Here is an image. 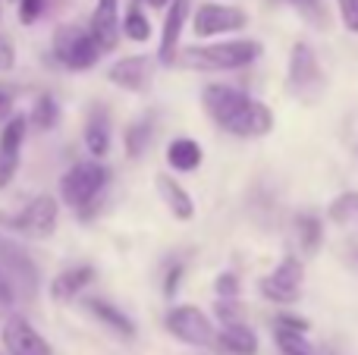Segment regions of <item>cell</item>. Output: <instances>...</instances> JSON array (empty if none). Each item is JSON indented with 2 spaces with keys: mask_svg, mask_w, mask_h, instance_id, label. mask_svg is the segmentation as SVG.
Instances as JSON below:
<instances>
[{
  "mask_svg": "<svg viewBox=\"0 0 358 355\" xmlns=\"http://www.w3.org/2000/svg\"><path fill=\"white\" fill-rule=\"evenodd\" d=\"M264 54L261 41L252 38H236V41H214V44H195L185 48L182 57H176L185 69L195 73H229V69H242L255 63Z\"/></svg>",
  "mask_w": 358,
  "mask_h": 355,
  "instance_id": "obj_1",
  "label": "cell"
},
{
  "mask_svg": "<svg viewBox=\"0 0 358 355\" xmlns=\"http://www.w3.org/2000/svg\"><path fill=\"white\" fill-rule=\"evenodd\" d=\"M107 167L101 161H79L60 176V198L66 208L79 211V217H88V208L101 201V192L107 189Z\"/></svg>",
  "mask_w": 358,
  "mask_h": 355,
  "instance_id": "obj_2",
  "label": "cell"
},
{
  "mask_svg": "<svg viewBox=\"0 0 358 355\" xmlns=\"http://www.w3.org/2000/svg\"><path fill=\"white\" fill-rule=\"evenodd\" d=\"M286 92L302 104H317L327 92V73H324L317 54L305 41H296L289 50V66H286Z\"/></svg>",
  "mask_w": 358,
  "mask_h": 355,
  "instance_id": "obj_3",
  "label": "cell"
},
{
  "mask_svg": "<svg viewBox=\"0 0 358 355\" xmlns=\"http://www.w3.org/2000/svg\"><path fill=\"white\" fill-rule=\"evenodd\" d=\"M101 54H104V48L98 44V38L92 35L88 29H82V25H60V29L54 31V57L60 66L73 69V73H85V69H92L94 63L101 60Z\"/></svg>",
  "mask_w": 358,
  "mask_h": 355,
  "instance_id": "obj_4",
  "label": "cell"
},
{
  "mask_svg": "<svg viewBox=\"0 0 358 355\" xmlns=\"http://www.w3.org/2000/svg\"><path fill=\"white\" fill-rule=\"evenodd\" d=\"M57 217H60V205L54 195H35L22 211L3 214L0 211V226L13 233H22L29 239H50L57 230Z\"/></svg>",
  "mask_w": 358,
  "mask_h": 355,
  "instance_id": "obj_5",
  "label": "cell"
},
{
  "mask_svg": "<svg viewBox=\"0 0 358 355\" xmlns=\"http://www.w3.org/2000/svg\"><path fill=\"white\" fill-rule=\"evenodd\" d=\"M170 337L179 340L185 346H195V349H208V346L217 343V331L210 324V318L201 312L198 305H176L167 312L164 318Z\"/></svg>",
  "mask_w": 358,
  "mask_h": 355,
  "instance_id": "obj_6",
  "label": "cell"
},
{
  "mask_svg": "<svg viewBox=\"0 0 358 355\" xmlns=\"http://www.w3.org/2000/svg\"><path fill=\"white\" fill-rule=\"evenodd\" d=\"M302 280H305V264L296 255H286L271 274L261 277L258 289L273 305H296L299 296H302Z\"/></svg>",
  "mask_w": 358,
  "mask_h": 355,
  "instance_id": "obj_7",
  "label": "cell"
},
{
  "mask_svg": "<svg viewBox=\"0 0 358 355\" xmlns=\"http://www.w3.org/2000/svg\"><path fill=\"white\" fill-rule=\"evenodd\" d=\"M25 136H29V119H25V113H13L6 123H0V192L10 189V182L16 180Z\"/></svg>",
  "mask_w": 358,
  "mask_h": 355,
  "instance_id": "obj_8",
  "label": "cell"
},
{
  "mask_svg": "<svg viewBox=\"0 0 358 355\" xmlns=\"http://www.w3.org/2000/svg\"><path fill=\"white\" fill-rule=\"evenodd\" d=\"M248 25V13L239 6L229 3H201L192 16V31L198 38H217V35H229Z\"/></svg>",
  "mask_w": 358,
  "mask_h": 355,
  "instance_id": "obj_9",
  "label": "cell"
},
{
  "mask_svg": "<svg viewBox=\"0 0 358 355\" xmlns=\"http://www.w3.org/2000/svg\"><path fill=\"white\" fill-rule=\"evenodd\" d=\"M245 104H248V94L242 92V88L220 85V82L201 88V107H204V113H208V117L214 119L220 129H227L229 119H233Z\"/></svg>",
  "mask_w": 358,
  "mask_h": 355,
  "instance_id": "obj_10",
  "label": "cell"
},
{
  "mask_svg": "<svg viewBox=\"0 0 358 355\" xmlns=\"http://www.w3.org/2000/svg\"><path fill=\"white\" fill-rule=\"evenodd\" d=\"M3 346L10 355H54L50 343L31 327L29 318H22V314H10V318H6Z\"/></svg>",
  "mask_w": 358,
  "mask_h": 355,
  "instance_id": "obj_11",
  "label": "cell"
},
{
  "mask_svg": "<svg viewBox=\"0 0 358 355\" xmlns=\"http://www.w3.org/2000/svg\"><path fill=\"white\" fill-rule=\"evenodd\" d=\"M189 13H192V0H170L167 13H164V29H161V57L164 66H173L179 57V41H182V31L189 25Z\"/></svg>",
  "mask_w": 358,
  "mask_h": 355,
  "instance_id": "obj_12",
  "label": "cell"
},
{
  "mask_svg": "<svg viewBox=\"0 0 358 355\" xmlns=\"http://www.w3.org/2000/svg\"><path fill=\"white\" fill-rule=\"evenodd\" d=\"M273 123H277V119H273L271 107L255 101V98H248V104L229 119L227 132L229 136H239V138H264L273 132Z\"/></svg>",
  "mask_w": 358,
  "mask_h": 355,
  "instance_id": "obj_13",
  "label": "cell"
},
{
  "mask_svg": "<svg viewBox=\"0 0 358 355\" xmlns=\"http://www.w3.org/2000/svg\"><path fill=\"white\" fill-rule=\"evenodd\" d=\"M107 79L113 82L117 88H123V92H148L151 85V60L148 57H123V60H117L110 66V73H107Z\"/></svg>",
  "mask_w": 358,
  "mask_h": 355,
  "instance_id": "obj_14",
  "label": "cell"
},
{
  "mask_svg": "<svg viewBox=\"0 0 358 355\" xmlns=\"http://www.w3.org/2000/svg\"><path fill=\"white\" fill-rule=\"evenodd\" d=\"M88 31L98 38V44L104 50L117 48L120 38V0H98L92 13V22H88Z\"/></svg>",
  "mask_w": 358,
  "mask_h": 355,
  "instance_id": "obj_15",
  "label": "cell"
},
{
  "mask_svg": "<svg viewBox=\"0 0 358 355\" xmlns=\"http://www.w3.org/2000/svg\"><path fill=\"white\" fill-rule=\"evenodd\" d=\"M85 148L94 161H104L110 151V113L104 104H94L85 119Z\"/></svg>",
  "mask_w": 358,
  "mask_h": 355,
  "instance_id": "obj_16",
  "label": "cell"
},
{
  "mask_svg": "<svg viewBox=\"0 0 358 355\" xmlns=\"http://www.w3.org/2000/svg\"><path fill=\"white\" fill-rule=\"evenodd\" d=\"M155 189L164 198V205L170 208L176 220H192L195 217V198L189 195V189L179 186V180H173L170 173H157L155 176Z\"/></svg>",
  "mask_w": 358,
  "mask_h": 355,
  "instance_id": "obj_17",
  "label": "cell"
},
{
  "mask_svg": "<svg viewBox=\"0 0 358 355\" xmlns=\"http://www.w3.org/2000/svg\"><path fill=\"white\" fill-rule=\"evenodd\" d=\"M0 268H3L6 274H13L16 280H22L25 287H29V293L38 287V268L31 264V258L6 236H0Z\"/></svg>",
  "mask_w": 358,
  "mask_h": 355,
  "instance_id": "obj_18",
  "label": "cell"
},
{
  "mask_svg": "<svg viewBox=\"0 0 358 355\" xmlns=\"http://www.w3.org/2000/svg\"><path fill=\"white\" fill-rule=\"evenodd\" d=\"M92 280H94L92 264H73V268L60 270V274L50 280V299L54 302H73Z\"/></svg>",
  "mask_w": 358,
  "mask_h": 355,
  "instance_id": "obj_19",
  "label": "cell"
},
{
  "mask_svg": "<svg viewBox=\"0 0 358 355\" xmlns=\"http://www.w3.org/2000/svg\"><path fill=\"white\" fill-rule=\"evenodd\" d=\"M82 305H85V312L92 314V318H98L107 331L117 333L120 340H136V324H132L129 314L120 312L117 305H110V302H104V299H85Z\"/></svg>",
  "mask_w": 358,
  "mask_h": 355,
  "instance_id": "obj_20",
  "label": "cell"
},
{
  "mask_svg": "<svg viewBox=\"0 0 358 355\" xmlns=\"http://www.w3.org/2000/svg\"><path fill=\"white\" fill-rule=\"evenodd\" d=\"M217 343L223 346L229 355H258V337L245 321H236V324H223L217 331Z\"/></svg>",
  "mask_w": 358,
  "mask_h": 355,
  "instance_id": "obj_21",
  "label": "cell"
},
{
  "mask_svg": "<svg viewBox=\"0 0 358 355\" xmlns=\"http://www.w3.org/2000/svg\"><path fill=\"white\" fill-rule=\"evenodd\" d=\"M204 161V151L201 145L195 142V138L189 136H179L173 138V142L167 145V164L173 170H179V173H192V170H198Z\"/></svg>",
  "mask_w": 358,
  "mask_h": 355,
  "instance_id": "obj_22",
  "label": "cell"
},
{
  "mask_svg": "<svg viewBox=\"0 0 358 355\" xmlns=\"http://www.w3.org/2000/svg\"><path fill=\"white\" fill-rule=\"evenodd\" d=\"M296 233H299V245H302L305 255H317L324 245V224L317 214L302 211L296 217Z\"/></svg>",
  "mask_w": 358,
  "mask_h": 355,
  "instance_id": "obj_23",
  "label": "cell"
},
{
  "mask_svg": "<svg viewBox=\"0 0 358 355\" xmlns=\"http://www.w3.org/2000/svg\"><path fill=\"white\" fill-rule=\"evenodd\" d=\"M151 138H155V113H145L136 123L126 129V154L129 157H142L148 151Z\"/></svg>",
  "mask_w": 358,
  "mask_h": 355,
  "instance_id": "obj_24",
  "label": "cell"
},
{
  "mask_svg": "<svg viewBox=\"0 0 358 355\" xmlns=\"http://www.w3.org/2000/svg\"><path fill=\"white\" fill-rule=\"evenodd\" d=\"M25 119H29V126H35V129L50 132L57 126V119H60V104H57V98L54 94H38Z\"/></svg>",
  "mask_w": 358,
  "mask_h": 355,
  "instance_id": "obj_25",
  "label": "cell"
},
{
  "mask_svg": "<svg viewBox=\"0 0 358 355\" xmlns=\"http://www.w3.org/2000/svg\"><path fill=\"white\" fill-rule=\"evenodd\" d=\"M273 340H277V346H280L283 355H315V346L305 340V333L289 331V327L273 324Z\"/></svg>",
  "mask_w": 358,
  "mask_h": 355,
  "instance_id": "obj_26",
  "label": "cell"
},
{
  "mask_svg": "<svg viewBox=\"0 0 358 355\" xmlns=\"http://www.w3.org/2000/svg\"><path fill=\"white\" fill-rule=\"evenodd\" d=\"M123 29H126V38H132V41H138V44L151 38V22H148V16H145V10H142L138 0H132V6L126 10Z\"/></svg>",
  "mask_w": 358,
  "mask_h": 355,
  "instance_id": "obj_27",
  "label": "cell"
},
{
  "mask_svg": "<svg viewBox=\"0 0 358 355\" xmlns=\"http://www.w3.org/2000/svg\"><path fill=\"white\" fill-rule=\"evenodd\" d=\"M330 220L334 224H352L358 220V192H343L330 201Z\"/></svg>",
  "mask_w": 358,
  "mask_h": 355,
  "instance_id": "obj_28",
  "label": "cell"
},
{
  "mask_svg": "<svg viewBox=\"0 0 358 355\" xmlns=\"http://www.w3.org/2000/svg\"><path fill=\"white\" fill-rule=\"evenodd\" d=\"M16 10H19V22L35 25L38 19L44 16V10H48V0H19Z\"/></svg>",
  "mask_w": 358,
  "mask_h": 355,
  "instance_id": "obj_29",
  "label": "cell"
},
{
  "mask_svg": "<svg viewBox=\"0 0 358 355\" xmlns=\"http://www.w3.org/2000/svg\"><path fill=\"white\" fill-rule=\"evenodd\" d=\"M182 274H185V261H170L167 270H164V296L173 299L179 283H182Z\"/></svg>",
  "mask_w": 358,
  "mask_h": 355,
  "instance_id": "obj_30",
  "label": "cell"
},
{
  "mask_svg": "<svg viewBox=\"0 0 358 355\" xmlns=\"http://www.w3.org/2000/svg\"><path fill=\"white\" fill-rule=\"evenodd\" d=\"M239 289H242V283H239V277L236 274H220L214 280V293L220 296V299H236Z\"/></svg>",
  "mask_w": 358,
  "mask_h": 355,
  "instance_id": "obj_31",
  "label": "cell"
},
{
  "mask_svg": "<svg viewBox=\"0 0 358 355\" xmlns=\"http://www.w3.org/2000/svg\"><path fill=\"white\" fill-rule=\"evenodd\" d=\"M217 318H220V324H236V321H242V305L236 299H220L217 302Z\"/></svg>",
  "mask_w": 358,
  "mask_h": 355,
  "instance_id": "obj_32",
  "label": "cell"
},
{
  "mask_svg": "<svg viewBox=\"0 0 358 355\" xmlns=\"http://www.w3.org/2000/svg\"><path fill=\"white\" fill-rule=\"evenodd\" d=\"M292 6H296L299 13H305V16L315 22L317 19V25H327V16H324V6H321V0H289Z\"/></svg>",
  "mask_w": 358,
  "mask_h": 355,
  "instance_id": "obj_33",
  "label": "cell"
},
{
  "mask_svg": "<svg viewBox=\"0 0 358 355\" xmlns=\"http://www.w3.org/2000/svg\"><path fill=\"white\" fill-rule=\"evenodd\" d=\"M340 3V16H343V25L349 31L358 35V0H336Z\"/></svg>",
  "mask_w": 358,
  "mask_h": 355,
  "instance_id": "obj_34",
  "label": "cell"
},
{
  "mask_svg": "<svg viewBox=\"0 0 358 355\" xmlns=\"http://www.w3.org/2000/svg\"><path fill=\"white\" fill-rule=\"evenodd\" d=\"M273 324H277V327H289V331H299V333H308V321L299 318V314H292V312L277 314V321H273Z\"/></svg>",
  "mask_w": 358,
  "mask_h": 355,
  "instance_id": "obj_35",
  "label": "cell"
},
{
  "mask_svg": "<svg viewBox=\"0 0 358 355\" xmlns=\"http://www.w3.org/2000/svg\"><path fill=\"white\" fill-rule=\"evenodd\" d=\"M13 66H16V48L0 35V73H10Z\"/></svg>",
  "mask_w": 358,
  "mask_h": 355,
  "instance_id": "obj_36",
  "label": "cell"
},
{
  "mask_svg": "<svg viewBox=\"0 0 358 355\" xmlns=\"http://www.w3.org/2000/svg\"><path fill=\"white\" fill-rule=\"evenodd\" d=\"M16 302V289H13V280H10V274H6L3 268H0V305H13Z\"/></svg>",
  "mask_w": 358,
  "mask_h": 355,
  "instance_id": "obj_37",
  "label": "cell"
},
{
  "mask_svg": "<svg viewBox=\"0 0 358 355\" xmlns=\"http://www.w3.org/2000/svg\"><path fill=\"white\" fill-rule=\"evenodd\" d=\"M13 113H16V107H13V94L0 92V123H6Z\"/></svg>",
  "mask_w": 358,
  "mask_h": 355,
  "instance_id": "obj_38",
  "label": "cell"
},
{
  "mask_svg": "<svg viewBox=\"0 0 358 355\" xmlns=\"http://www.w3.org/2000/svg\"><path fill=\"white\" fill-rule=\"evenodd\" d=\"M142 3H148V6H157V10H164V6H167L170 0H142Z\"/></svg>",
  "mask_w": 358,
  "mask_h": 355,
  "instance_id": "obj_39",
  "label": "cell"
},
{
  "mask_svg": "<svg viewBox=\"0 0 358 355\" xmlns=\"http://www.w3.org/2000/svg\"><path fill=\"white\" fill-rule=\"evenodd\" d=\"M0 19H3V0H0Z\"/></svg>",
  "mask_w": 358,
  "mask_h": 355,
  "instance_id": "obj_40",
  "label": "cell"
},
{
  "mask_svg": "<svg viewBox=\"0 0 358 355\" xmlns=\"http://www.w3.org/2000/svg\"><path fill=\"white\" fill-rule=\"evenodd\" d=\"M10 3H19V0H10Z\"/></svg>",
  "mask_w": 358,
  "mask_h": 355,
  "instance_id": "obj_41",
  "label": "cell"
},
{
  "mask_svg": "<svg viewBox=\"0 0 358 355\" xmlns=\"http://www.w3.org/2000/svg\"><path fill=\"white\" fill-rule=\"evenodd\" d=\"M355 255H358V252H355Z\"/></svg>",
  "mask_w": 358,
  "mask_h": 355,
  "instance_id": "obj_42",
  "label": "cell"
}]
</instances>
